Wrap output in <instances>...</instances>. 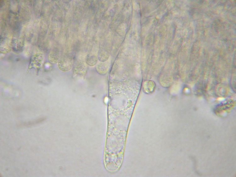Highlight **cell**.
Here are the masks:
<instances>
[{
  "label": "cell",
  "instance_id": "2",
  "mask_svg": "<svg viewBox=\"0 0 236 177\" xmlns=\"http://www.w3.org/2000/svg\"><path fill=\"white\" fill-rule=\"evenodd\" d=\"M98 59V54L93 51H91L87 55L85 62L88 65L93 66L97 63Z\"/></svg>",
  "mask_w": 236,
  "mask_h": 177
},
{
  "label": "cell",
  "instance_id": "4",
  "mask_svg": "<svg viewBox=\"0 0 236 177\" xmlns=\"http://www.w3.org/2000/svg\"><path fill=\"white\" fill-rule=\"evenodd\" d=\"M43 56L40 53L36 54L32 57L30 66L40 67L43 61Z\"/></svg>",
  "mask_w": 236,
  "mask_h": 177
},
{
  "label": "cell",
  "instance_id": "5",
  "mask_svg": "<svg viewBox=\"0 0 236 177\" xmlns=\"http://www.w3.org/2000/svg\"><path fill=\"white\" fill-rule=\"evenodd\" d=\"M106 61L101 62L97 65L96 69L99 74L104 75L107 72L109 65L107 62Z\"/></svg>",
  "mask_w": 236,
  "mask_h": 177
},
{
  "label": "cell",
  "instance_id": "1",
  "mask_svg": "<svg viewBox=\"0 0 236 177\" xmlns=\"http://www.w3.org/2000/svg\"><path fill=\"white\" fill-rule=\"evenodd\" d=\"M73 63V58L71 56L65 55L60 58L58 62V66L61 70L67 71L71 69Z\"/></svg>",
  "mask_w": 236,
  "mask_h": 177
},
{
  "label": "cell",
  "instance_id": "6",
  "mask_svg": "<svg viewBox=\"0 0 236 177\" xmlns=\"http://www.w3.org/2000/svg\"><path fill=\"white\" fill-rule=\"evenodd\" d=\"M11 49L8 47L6 46H3L0 47V52L1 53L6 54L9 53L10 52Z\"/></svg>",
  "mask_w": 236,
  "mask_h": 177
},
{
  "label": "cell",
  "instance_id": "3",
  "mask_svg": "<svg viewBox=\"0 0 236 177\" xmlns=\"http://www.w3.org/2000/svg\"><path fill=\"white\" fill-rule=\"evenodd\" d=\"M60 52L58 48H54L48 54V58L49 61L53 64L58 62L60 59Z\"/></svg>",
  "mask_w": 236,
  "mask_h": 177
}]
</instances>
